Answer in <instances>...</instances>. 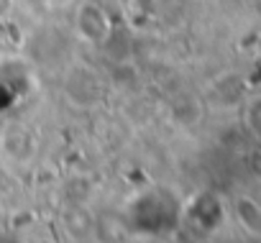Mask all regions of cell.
I'll return each mask as SVG.
<instances>
[{"instance_id":"obj_1","label":"cell","mask_w":261,"mask_h":243,"mask_svg":"<svg viewBox=\"0 0 261 243\" xmlns=\"http://www.w3.org/2000/svg\"><path fill=\"white\" fill-rule=\"evenodd\" d=\"M77 31L82 34V39H87L92 44H100L110 34V18H108V13L100 6L85 3L77 11Z\"/></svg>"},{"instance_id":"obj_2","label":"cell","mask_w":261,"mask_h":243,"mask_svg":"<svg viewBox=\"0 0 261 243\" xmlns=\"http://www.w3.org/2000/svg\"><path fill=\"white\" fill-rule=\"evenodd\" d=\"M8 6H11V0H0V13L8 11Z\"/></svg>"}]
</instances>
